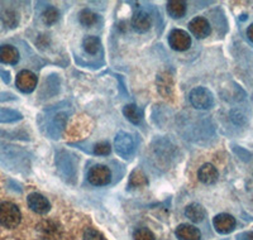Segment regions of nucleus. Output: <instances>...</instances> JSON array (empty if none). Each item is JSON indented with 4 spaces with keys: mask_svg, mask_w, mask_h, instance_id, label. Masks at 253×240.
<instances>
[{
    "mask_svg": "<svg viewBox=\"0 0 253 240\" xmlns=\"http://www.w3.org/2000/svg\"><path fill=\"white\" fill-rule=\"evenodd\" d=\"M84 240H107L100 232L95 229L89 228L84 232Z\"/></svg>",
    "mask_w": 253,
    "mask_h": 240,
    "instance_id": "nucleus-24",
    "label": "nucleus"
},
{
    "mask_svg": "<svg viewBox=\"0 0 253 240\" xmlns=\"http://www.w3.org/2000/svg\"><path fill=\"white\" fill-rule=\"evenodd\" d=\"M176 237L180 240H200L202 234L198 228L189 224H181L176 228Z\"/></svg>",
    "mask_w": 253,
    "mask_h": 240,
    "instance_id": "nucleus-12",
    "label": "nucleus"
},
{
    "mask_svg": "<svg viewBox=\"0 0 253 240\" xmlns=\"http://www.w3.org/2000/svg\"><path fill=\"white\" fill-rule=\"evenodd\" d=\"M79 20H80V23L83 26L91 27L98 22V14H95L90 9H84V10H81L80 15H79Z\"/></svg>",
    "mask_w": 253,
    "mask_h": 240,
    "instance_id": "nucleus-20",
    "label": "nucleus"
},
{
    "mask_svg": "<svg viewBox=\"0 0 253 240\" xmlns=\"http://www.w3.org/2000/svg\"><path fill=\"white\" fill-rule=\"evenodd\" d=\"M110 178H112V172L107 166H103V164H96L91 167L87 174V180L94 186H105L110 182Z\"/></svg>",
    "mask_w": 253,
    "mask_h": 240,
    "instance_id": "nucleus-4",
    "label": "nucleus"
},
{
    "mask_svg": "<svg viewBox=\"0 0 253 240\" xmlns=\"http://www.w3.org/2000/svg\"><path fill=\"white\" fill-rule=\"evenodd\" d=\"M157 86H158V90L161 92L164 96H169L172 91V87H173V80H172V76L166 74H162L158 76L157 79Z\"/></svg>",
    "mask_w": 253,
    "mask_h": 240,
    "instance_id": "nucleus-16",
    "label": "nucleus"
},
{
    "mask_svg": "<svg viewBox=\"0 0 253 240\" xmlns=\"http://www.w3.org/2000/svg\"><path fill=\"white\" fill-rule=\"evenodd\" d=\"M151 26H152V19L150 14L143 10H139L132 17V27L138 33H146L150 31Z\"/></svg>",
    "mask_w": 253,
    "mask_h": 240,
    "instance_id": "nucleus-10",
    "label": "nucleus"
},
{
    "mask_svg": "<svg viewBox=\"0 0 253 240\" xmlns=\"http://www.w3.org/2000/svg\"><path fill=\"white\" fill-rule=\"evenodd\" d=\"M41 232L43 233V240H49V238L53 235L55 237L57 234V225L53 224L52 221H43V223L41 224L40 226Z\"/></svg>",
    "mask_w": 253,
    "mask_h": 240,
    "instance_id": "nucleus-22",
    "label": "nucleus"
},
{
    "mask_svg": "<svg viewBox=\"0 0 253 240\" xmlns=\"http://www.w3.org/2000/svg\"><path fill=\"white\" fill-rule=\"evenodd\" d=\"M189 29L196 38H200V40L207 38L211 32L209 22L203 17L194 18L189 23Z\"/></svg>",
    "mask_w": 253,
    "mask_h": 240,
    "instance_id": "nucleus-9",
    "label": "nucleus"
},
{
    "mask_svg": "<svg viewBox=\"0 0 253 240\" xmlns=\"http://www.w3.org/2000/svg\"><path fill=\"white\" fill-rule=\"evenodd\" d=\"M19 61V52L10 44L0 47V62L4 65H17Z\"/></svg>",
    "mask_w": 253,
    "mask_h": 240,
    "instance_id": "nucleus-13",
    "label": "nucleus"
},
{
    "mask_svg": "<svg viewBox=\"0 0 253 240\" xmlns=\"http://www.w3.org/2000/svg\"><path fill=\"white\" fill-rule=\"evenodd\" d=\"M147 183H148V180H147L146 174H144L141 169L137 168L130 173V177H129L130 189H139V187L146 186Z\"/></svg>",
    "mask_w": 253,
    "mask_h": 240,
    "instance_id": "nucleus-18",
    "label": "nucleus"
},
{
    "mask_svg": "<svg viewBox=\"0 0 253 240\" xmlns=\"http://www.w3.org/2000/svg\"><path fill=\"white\" fill-rule=\"evenodd\" d=\"M198 177L199 180L202 181L203 183H205V185H213V183H215L216 181H218L219 172L213 164L205 163V164H203V166L199 168Z\"/></svg>",
    "mask_w": 253,
    "mask_h": 240,
    "instance_id": "nucleus-11",
    "label": "nucleus"
},
{
    "mask_svg": "<svg viewBox=\"0 0 253 240\" xmlns=\"http://www.w3.org/2000/svg\"><path fill=\"white\" fill-rule=\"evenodd\" d=\"M190 103L193 104L194 108L207 110L214 105V96L205 87H195L190 92Z\"/></svg>",
    "mask_w": 253,
    "mask_h": 240,
    "instance_id": "nucleus-2",
    "label": "nucleus"
},
{
    "mask_svg": "<svg viewBox=\"0 0 253 240\" xmlns=\"http://www.w3.org/2000/svg\"><path fill=\"white\" fill-rule=\"evenodd\" d=\"M60 18V13H58L57 9L55 6H49V8L44 9V12L42 13V20L46 26H52L55 24L56 22Z\"/></svg>",
    "mask_w": 253,
    "mask_h": 240,
    "instance_id": "nucleus-21",
    "label": "nucleus"
},
{
    "mask_svg": "<svg viewBox=\"0 0 253 240\" xmlns=\"http://www.w3.org/2000/svg\"><path fill=\"white\" fill-rule=\"evenodd\" d=\"M133 240H156L155 235L148 229H138L133 235Z\"/></svg>",
    "mask_w": 253,
    "mask_h": 240,
    "instance_id": "nucleus-23",
    "label": "nucleus"
},
{
    "mask_svg": "<svg viewBox=\"0 0 253 240\" xmlns=\"http://www.w3.org/2000/svg\"><path fill=\"white\" fill-rule=\"evenodd\" d=\"M247 37L250 38L251 42H253V23L247 28Z\"/></svg>",
    "mask_w": 253,
    "mask_h": 240,
    "instance_id": "nucleus-27",
    "label": "nucleus"
},
{
    "mask_svg": "<svg viewBox=\"0 0 253 240\" xmlns=\"http://www.w3.org/2000/svg\"><path fill=\"white\" fill-rule=\"evenodd\" d=\"M243 240H253V232L246 233V234L243 235Z\"/></svg>",
    "mask_w": 253,
    "mask_h": 240,
    "instance_id": "nucleus-28",
    "label": "nucleus"
},
{
    "mask_svg": "<svg viewBox=\"0 0 253 240\" xmlns=\"http://www.w3.org/2000/svg\"><path fill=\"white\" fill-rule=\"evenodd\" d=\"M3 20L4 23L8 27H10V28H14L18 24V17L15 14V12H13V10H6L3 14Z\"/></svg>",
    "mask_w": 253,
    "mask_h": 240,
    "instance_id": "nucleus-25",
    "label": "nucleus"
},
{
    "mask_svg": "<svg viewBox=\"0 0 253 240\" xmlns=\"http://www.w3.org/2000/svg\"><path fill=\"white\" fill-rule=\"evenodd\" d=\"M112 151L110 144L108 142H100V143L95 144L94 147V153L98 156H108Z\"/></svg>",
    "mask_w": 253,
    "mask_h": 240,
    "instance_id": "nucleus-26",
    "label": "nucleus"
},
{
    "mask_svg": "<svg viewBox=\"0 0 253 240\" xmlns=\"http://www.w3.org/2000/svg\"><path fill=\"white\" fill-rule=\"evenodd\" d=\"M22 214L15 203H0V225L6 229H15L20 224Z\"/></svg>",
    "mask_w": 253,
    "mask_h": 240,
    "instance_id": "nucleus-1",
    "label": "nucleus"
},
{
    "mask_svg": "<svg viewBox=\"0 0 253 240\" xmlns=\"http://www.w3.org/2000/svg\"><path fill=\"white\" fill-rule=\"evenodd\" d=\"M167 13L173 19L182 18L186 14V4L181 0H171L167 3Z\"/></svg>",
    "mask_w": 253,
    "mask_h": 240,
    "instance_id": "nucleus-15",
    "label": "nucleus"
},
{
    "mask_svg": "<svg viewBox=\"0 0 253 240\" xmlns=\"http://www.w3.org/2000/svg\"><path fill=\"white\" fill-rule=\"evenodd\" d=\"M214 228L220 234H229L236 228V219L229 214H219L214 217Z\"/></svg>",
    "mask_w": 253,
    "mask_h": 240,
    "instance_id": "nucleus-8",
    "label": "nucleus"
},
{
    "mask_svg": "<svg viewBox=\"0 0 253 240\" xmlns=\"http://www.w3.org/2000/svg\"><path fill=\"white\" fill-rule=\"evenodd\" d=\"M27 203H28V207L32 211L40 215L47 214L49 211V209H51L49 201L44 198L43 195L38 194V192H33V194L28 195Z\"/></svg>",
    "mask_w": 253,
    "mask_h": 240,
    "instance_id": "nucleus-7",
    "label": "nucleus"
},
{
    "mask_svg": "<svg viewBox=\"0 0 253 240\" xmlns=\"http://www.w3.org/2000/svg\"><path fill=\"white\" fill-rule=\"evenodd\" d=\"M115 151L121 157L128 158L133 155L134 152V140H133L132 135L128 134V133L119 132L115 137L114 142Z\"/></svg>",
    "mask_w": 253,
    "mask_h": 240,
    "instance_id": "nucleus-3",
    "label": "nucleus"
},
{
    "mask_svg": "<svg viewBox=\"0 0 253 240\" xmlns=\"http://www.w3.org/2000/svg\"><path fill=\"white\" fill-rule=\"evenodd\" d=\"M15 85L22 92L29 94L37 87V76L28 70H23L17 75Z\"/></svg>",
    "mask_w": 253,
    "mask_h": 240,
    "instance_id": "nucleus-6",
    "label": "nucleus"
},
{
    "mask_svg": "<svg viewBox=\"0 0 253 240\" xmlns=\"http://www.w3.org/2000/svg\"><path fill=\"white\" fill-rule=\"evenodd\" d=\"M185 215L193 223H200V221L204 220L207 212H205V209L202 205H199V203H190L189 206H186V209H185Z\"/></svg>",
    "mask_w": 253,
    "mask_h": 240,
    "instance_id": "nucleus-14",
    "label": "nucleus"
},
{
    "mask_svg": "<svg viewBox=\"0 0 253 240\" xmlns=\"http://www.w3.org/2000/svg\"><path fill=\"white\" fill-rule=\"evenodd\" d=\"M123 114L133 124H139L142 121V112L138 109V106L134 105V104L124 106Z\"/></svg>",
    "mask_w": 253,
    "mask_h": 240,
    "instance_id": "nucleus-17",
    "label": "nucleus"
},
{
    "mask_svg": "<svg viewBox=\"0 0 253 240\" xmlns=\"http://www.w3.org/2000/svg\"><path fill=\"white\" fill-rule=\"evenodd\" d=\"M169 43L172 49L182 52L189 49V47L191 46V38L187 32L182 31V29H173L169 36Z\"/></svg>",
    "mask_w": 253,
    "mask_h": 240,
    "instance_id": "nucleus-5",
    "label": "nucleus"
},
{
    "mask_svg": "<svg viewBox=\"0 0 253 240\" xmlns=\"http://www.w3.org/2000/svg\"><path fill=\"white\" fill-rule=\"evenodd\" d=\"M100 40H99L98 37H95V36H89V37H86L83 40L84 49L90 54L96 53V52L100 49Z\"/></svg>",
    "mask_w": 253,
    "mask_h": 240,
    "instance_id": "nucleus-19",
    "label": "nucleus"
}]
</instances>
